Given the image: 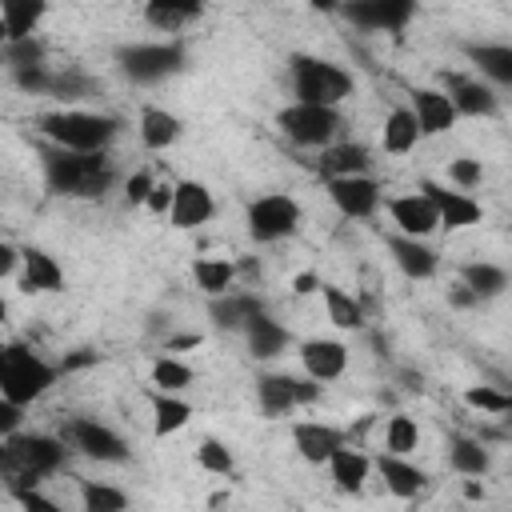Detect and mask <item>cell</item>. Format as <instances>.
<instances>
[{"mask_svg":"<svg viewBox=\"0 0 512 512\" xmlns=\"http://www.w3.org/2000/svg\"><path fill=\"white\" fill-rule=\"evenodd\" d=\"M40 160H44L48 192L64 196V200H100L116 184V168H112L108 152H72V148L48 144L40 152Z\"/></svg>","mask_w":512,"mask_h":512,"instance_id":"obj_1","label":"cell"},{"mask_svg":"<svg viewBox=\"0 0 512 512\" xmlns=\"http://www.w3.org/2000/svg\"><path fill=\"white\" fill-rule=\"evenodd\" d=\"M320 392H324V384H320V380H312L308 372H304V376H292V400H296V408L316 404V400H320Z\"/></svg>","mask_w":512,"mask_h":512,"instance_id":"obj_47","label":"cell"},{"mask_svg":"<svg viewBox=\"0 0 512 512\" xmlns=\"http://www.w3.org/2000/svg\"><path fill=\"white\" fill-rule=\"evenodd\" d=\"M236 276H248L252 280V276H260V264L256 260H244V264H236Z\"/></svg>","mask_w":512,"mask_h":512,"instance_id":"obj_58","label":"cell"},{"mask_svg":"<svg viewBox=\"0 0 512 512\" xmlns=\"http://www.w3.org/2000/svg\"><path fill=\"white\" fill-rule=\"evenodd\" d=\"M12 472H16V452L8 440H0V480H8Z\"/></svg>","mask_w":512,"mask_h":512,"instance_id":"obj_56","label":"cell"},{"mask_svg":"<svg viewBox=\"0 0 512 512\" xmlns=\"http://www.w3.org/2000/svg\"><path fill=\"white\" fill-rule=\"evenodd\" d=\"M464 404L476 408V412H488V416H504L512 408V396L500 392V388H492V384H476V388L464 392Z\"/></svg>","mask_w":512,"mask_h":512,"instance_id":"obj_41","label":"cell"},{"mask_svg":"<svg viewBox=\"0 0 512 512\" xmlns=\"http://www.w3.org/2000/svg\"><path fill=\"white\" fill-rule=\"evenodd\" d=\"M416 444H420V428H416V420H412V416H404V412L388 416V424H384V452L412 456V452H416Z\"/></svg>","mask_w":512,"mask_h":512,"instance_id":"obj_38","label":"cell"},{"mask_svg":"<svg viewBox=\"0 0 512 512\" xmlns=\"http://www.w3.org/2000/svg\"><path fill=\"white\" fill-rule=\"evenodd\" d=\"M464 496H468V500H484V484H476V476H468V484H464Z\"/></svg>","mask_w":512,"mask_h":512,"instance_id":"obj_57","label":"cell"},{"mask_svg":"<svg viewBox=\"0 0 512 512\" xmlns=\"http://www.w3.org/2000/svg\"><path fill=\"white\" fill-rule=\"evenodd\" d=\"M216 212V200L208 192V184L200 180H180L172 184V208H168V224L180 228V232H192L200 224H208Z\"/></svg>","mask_w":512,"mask_h":512,"instance_id":"obj_13","label":"cell"},{"mask_svg":"<svg viewBox=\"0 0 512 512\" xmlns=\"http://www.w3.org/2000/svg\"><path fill=\"white\" fill-rule=\"evenodd\" d=\"M420 140H424V136H420V128H416L412 108H392V112L384 116L380 144H384V152H388V156H408Z\"/></svg>","mask_w":512,"mask_h":512,"instance_id":"obj_27","label":"cell"},{"mask_svg":"<svg viewBox=\"0 0 512 512\" xmlns=\"http://www.w3.org/2000/svg\"><path fill=\"white\" fill-rule=\"evenodd\" d=\"M388 252H392L396 268H400L408 280H432V276L440 272V256H436V248H428L420 236L392 232V236H388Z\"/></svg>","mask_w":512,"mask_h":512,"instance_id":"obj_16","label":"cell"},{"mask_svg":"<svg viewBox=\"0 0 512 512\" xmlns=\"http://www.w3.org/2000/svg\"><path fill=\"white\" fill-rule=\"evenodd\" d=\"M16 264H20V248L8 244V240H0V280H8L16 272Z\"/></svg>","mask_w":512,"mask_h":512,"instance_id":"obj_53","label":"cell"},{"mask_svg":"<svg viewBox=\"0 0 512 512\" xmlns=\"http://www.w3.org/2000/svg\"><path fill=\"white\" fill-rule=\"evenodd\" d=\"M300 364H304V372H308L312 380L328 384V380L344 376V368H348V348H344L340 340L312 336V340L300 344Z\"/></svg>","mask_w":512,"mask_h":512,"instance_id":"obj_17","label":"cell"},{"mask_svg":"<svg viewBox=\"0 0 512 512\" xmlns=\"http://www.w3.org/2000/svg\"><path fill=\"white\" fill-rule=\"evenodd\" d=\"M288 80H292V96L296 100L328 104V108H340L356 88L348 68H340L332 60H320V56H308V52H292L288 56Z\"/></svg>","mask_w":512,"mask_h":512,"instance_id":"obj_3","label":"cell"},{"mask_svg":"<svg viewBox=\"0 0 512 512\" xmlns=\"http://www.w3.org/2000/svg\"><path fill=\"white\" fill-rule=\"evenodd\" d=\"M192 368L180 360V356H172V352H164V356H156L152 360V384L160 388V392H184V388H192Z\"/></svg>","mask_w":512,"mask_h":512,"instance_id":"obj_37","label":"cell"},{"mask_svg":"<svg viewBox=\"0 0 512 512\" xmlns=\"http://www.w3.org/2000/svg\"><path fill=\"white\" fill-rule=\"evenodd\" d=\"M196 464H200L204 472H212V476H232V472H236V456H232V448H228L224 440H216V436L200 440V448H196Z\"/></svg>","mask_w":512,"mask_h":512,"instance_id":"obj_40","label":"cell"},{"mask_svg":"<svg viewBox=\"0 0 512 512\" xmlns=\"http://www.w3.org/2000/svg\"><path fill=\"white\" fill-rule=\"evenodd\" d=\"M372 168V160H368V148L364 144H352V140H344V144H328V148H320V172H324V180H332V176H356V172H368Z\"/></svg>","mask_w":512,"mask_h":512,"instance_id":"obj_28","label":"cell"},{"mask_svg":"<svg viewBox=\"0 0 512 512\" xmlns=\"http://www.w3.org/2000/svg\"><path fill=\"white\" fill-rule=\"evenodd\" d=\"M328 200L336 204L340 216H348V220H368V216H376L384 192H380V184H376L368 172H356V176H332V180H328Z\"/></svg>","mask_w":512,"mask_h":512,"instance_id":"obj_9","label":"cell"},{"mask_svg":"<svg viewBox=\"0 0 512 512\" xmlns=\"http://www.w3.org/2000/svg\"><path fill=\"white\" fill-rule=\"evenodd\" d=\"M196 344H200V332H180L164 344V352H184V348H196Z\"/></svg>","mask_w":512,"mask_h":512,"instance_id":"obj_55","label":"cell"},{"mask_svg":"<svg viewBox=\"0 0 512 512\" xmlns=\"http://www.w3.org/2000/svg\"><path fill=\"white\" fill-rule=\"evenodd\" d=\"M92 92V80H84L80 72H52L48 80V96H60V100H80Z\"/></svg>","mask_w":512,"mask_h":512,"instance_id":"obj_44","label":"cell"},{"mask_svg":"<svg viewBox=\"0 0 512 512\" xmlns=\"http://www.w3.org/2000/svg\"><path fill=\"white\" fill-rule=\"evenodd\" d=\"M12 500L24 504V508H40V512H56V508H60L56 500H48V496L40 492V484H36V488H20V492H12Z\"/></svg>","mask_w":512,"mask_h":512,"instance_id":"obj_50","label":"cell"},{"mask_svg":"<svg viewBox=\"0 0 512 512\" xmlns=\"http://www.w3.org/2000/svg\"><path fill=\"white\" fill-rule=\"evenodd\" d=\"M12 80H16L20 92L48 96V80H52V72H48V64H32V68H12Z\"/></svg>","mask_w":512,"mask_h":512,"instance_id":"obj_45","label":"cell"},{"mask_svg":"<svg viewBox=\"0 0 512 512\" xmlns=\"http://www.w3.org/2000/svg\"><path fill=\"white\" fill-rule=\"evenodd\" d=\"M152 184H156L152 168H140V172H132V176L124 180V200H128L132 208H144V196L152 192Z\"/></svg>","mask_w":512,"mask_h":512,"instance_id":"obj_46","label":"cell"},{"mask_svg":"<svg viewBox=\"0 0 512 512\" xmlns=\"http://www.w3.org/2000/svg\"><path fill=\"white\" fill-rule=\"evenodd\" d=\"M448 464H452V472H460V476H484L488 468H492V452L476 440V436H452L448 440Z\"/></svg>","mask_w":512,"mask_h":512,"instance_id":"obj_33","label":"cell"},{"mask_svg":"<svg viewBox=\"0 0 512 512\" xmlns=\"http://www.w3.org/2000/svg\"><path fill=\"white\" fill-rule=\"evenodd\" d=\"M192 280H196V288L204 296H220V292H228L236 284V260H228V256H200L192 264Z\"/></svg>","mask_w":512,"mask_h":512,"instance_id":"obj_35","label":"cell"},{"mask_svg":"<svg viewBox=\"0 0 512 512\" xmlns=\"http://www.w3.org/2000/svg\"><path fill=\"white\" fill-rule=\"evenodd\" d=\"M448 304L464 312V308H476V304H480V296H476V292H472V288H468L464 280H456V284L448 288Z\"/></svg>","mask_w":512,"mask_h":512,"instance_id":"obj_51","label":"cell"},{"mask_svg":"<svg viewBox=\"0 0 512 512\" xmlns=\"http://www.w3.org/2000/svg\"><path fill=\"white\" fill-rule=\"evenodd\" d=\"M144 208H148L152 216H168V208H172V184L156 180V184H152V192L144 196Z\"/></svg>","mask_w":512,"mask_h":512,"instance_id":"obj_49","label":"cell"},{"mask_svg":"<svg viewBox=\"0 0 512 512\" xmlns=\"http://www.w3.org/2000/svg\"><path fill=\"white\" fill-rule=\"evenodd\" d=\"M12 452H16V468L32 472V476H56L64 468V456H68V444L56 440V436H44V432H32V436H20L12 432L8 436Z\"/></svg>","mask_w":512,"mask_h":512,"instance_id":"obj_12","label":"cell"},{"mask_svg":"<svg viewBox=\"0 0 512 512\" xmlns=\"http://www.w3.org/2000/svg\"><path fill=\"white\" fill-rule=\"evenodd\" d=\"M20 292H64V268L44 248H20Z\"/></svg>","mask_w":512,"mask_h":512,"instance_id":"obj_19","label":"cell"},{"mask_svg":"<svg viewBox=\"0 0 512 512\" xmlns=\"http://www.w3.org/2000/svg\"><path fill=\"white\" fill-rule=\"evenodd\" d=\"M0 44H8V28H4V20H0Z\"/></svg>","mask_w":512,"mask_h":512,"instance_id":"obj_62","label":"cell"},{"mask_svg":"<svg viewBox=\"0 0 512 512\" xmlns=\"http://www.w3.org/2000/svg\"><path fill=\"white\" fill-rule=\"evenodd\" d=\"M276 128L284 140H292L296 148H328L340 128H344V116L340 108H328V104H304V100H292L276 112Z\"/></svg>","mask_w":512,"mask_h":512,"instance_id":"obj_5","label":"cell"},{"mask_svg":"<svg viewBox=\"0 0 512 512\" xmlns=\"http://www.w3.org/2000/svg\"><path fill=\"white\" fill-rule=\"evenodd\" d=\"M4 48V64L8 68H32V64H44V44L36 36H24V40H8L0 44Z\"/></svg>","mask_w":512,"mask_h":512,"instance_id":"obj_42","label":"cell"},{"mask_svg":"<svg viewBox=\"0 0 512 512\" xmlns=\"http://www.w3.org/2000/svg\"><path fill=\"white\" fill-rule=\"evenodd\" d=\"M460 280L480 296V300H496L508 292V272L500 264H488V260H472L460 268Z\"/></svg>","mask_w":512,"mask_h":512,"instance_id":"obj_36","label":"cell"},{"mask_svg":"<svg viewBox=\"0 0 512 512\" xmlns=\"http://www.w3.org/2000/svg\"><path fill=\"white\" fill-rule=\"evenodd\" d=\"M372 468L380 472L384 488H388L392 496H400V500H412V496H420V492H424V484H428L424 468H416L408 456H396V452H380Z\"/></svg>","mask_w":512,"mask_h":512,"instance_id":"obj_21","label":"cell"},{"mask_svg":"<svg viewBox=\"0 0 512 512\" xmlns=\"http://www.w3.org/2000/svg\"><path fill=\"white\" fill-rule=\"evenodd\" d=\"M256 404H260V412L268 420L288 416L296 408V400H292V376H284V372H260L256 376Z\"/></svg>","mask_w":512,"mask_h":512,"instance_id":"obj_29","label":"cell"},{"mask_svg":"<svg viewBox=\"0 0 512 512\" xmlns=\"http://www.w3.org/2000/svg\"><path fill=\"white\" fill-rule=\"evenodd\" d=\"M412 116L420 136H444L456 124V108L444 96V88H412Z\"/></svg>","mask_w":512,"mask_h":512,"instance_id":"obj_18","label":"cell"},{"mask_svg":"<svg viewBox=\"0 0 512 512\" xmlns=\"http://www.w3.org/2000/svg\"><path fill=\"white\" fill-rule=\"evenodd\" d=\"M292 444H296L300 460H308V464L320 468L344 444V432L332 428V424H320V420H300V424H292Z\"/></svg>","mask_w":512,"mask_h":512,"instance_id":"obj_20","label":"cell"},{"mask_svg":"<svg viewBox=\"0 0 512 512\" xmlns=\"http://www.w3.org/2000/svg\"><path fill=\"white\" fill-rule=\"evenodd\" d=\"M92 364H96V352L92 348H76V352H68L60 360V372H80V368H92Z\"/></svg>","mask_w":512,"mask_h":512,"instance_id":"obj_52","label":"cell"},{"mask_svg":"<svg viewBox=\"0 0 512 512\" xmlns=\"http://www.w3.org/2000/svg\"><path fill=\"white\" fill-rule=\"evenodd\" d=\"M40 136L56 148L72 152H108L112 140L120 136V120L108 112H88V108H56L36 120Z\"/></svg>","mask_w":512,"mask_h":512,"instance_id":"obj_2","label":"cell"},{"mask_svg":"<svg viewBox=\"0 0 512 512\" xmlns=\"http://www.w3.org/2000/svg\"><path fill=\"white\" fill-rule=\"evenodd\" d=\"M388 216H392V224H396V232H404V236H432L436 228H440V220H436V208H432V200L424 196V192H408V196H392L388 200Z\"/></svg>","mask_w":512,"mask_h":512,"instance_id":"obj_15","label":"cell"},{"mask_svg":"<svg viewBox=\"0 0 512 512\" xmlns=\"http://www.w3.org/2000/svg\"><path fill=\"white\" fill-rule=\"evenodd\" d=\"M56 376H60V368H52L28 344H20V340L0 344V396L28 408L32 400H40L56 384Z\"/></svg>","mask_w":512,"mask_h":512,"instance_id":"obj_4","label":"cell"},{"mask_svg":"<svg viewBox=\"0 0 512 512\" xmlns=\"http://www.w3.org/2000/svg\"><path fill=\"white\" fill-rule=\"evenodd\" d=\"M316 288H320V276H316V272H300V276L292 280V292H296V296H312Z\"/></svg>","mask_w":512,"mask_h":512,"instance_id":"obj_54","label":"cell"},{"mask_svg":"<svg viewBox=\"0 0 512 512\" xmlns=\"http://www.w3.org/2000/svg\"><path fill=\"white\" fill-rule=\"evenodd\" d=\"M444 96L452 100L456 116H496V112H500V96H496L492 84H484L480 76L444 72Z\"/></svg>","mask_w":512,"mask_h":512,"instance_id":"obj_14","label":"cell"},{"mask_svg":"<svg viewBox=\"0 0 512 512\" xmlns=\"http://www.w3.org/2000/svg\"><path fill=\"white\" fill-rule=\"evenodd\" d=\"M208 504H212V508H220V504H228V492H212V496H208Z\"/></svg>","mask_w":512,"mask_h":512,"instance_id":"obj_60","label":"cell"},{"mask_svg":"<svg viewBox=\"0 0 512 512\" xmlns=\"http://www.w3.org/2000/svg\"><path fill=\"white\" fill-rule=\"evenodd\" d=\"M416 188L432 200L436 220H440V228H448V232L472 228V224H480V216H484L480 200H472V196H468V192H460V188H448V184H436V180H420Z\"/></svg>","mask_w":512,"mask_h":512,"instance_id":"obj_11","label":"cell"},{"mask_svg":"<svg viewBox=\"0 0 512 512\" xmlns=\"http://www.w3.org/2000/svg\"><path fill=\"white\" fill-rule=\"evenodd\" d=\"M204 12V0H144V20L156 32H180Z\"/></svg>","mask_w":512,"mask_h":512,"instance_id":"obj_26","label":"cell"},{"mask_svg":"<svg viewBox=\"0 0 512 512\" xmlns=\"http://www.w3.org/2000/svg\"><path fill=\"white\" fill-rule=\"evenodd\" d=\"M324 468H328V476H332V484L340 492H360L368 484V476H372V460L360 448H352L348 440L324 460Z\"/></svg>","mask_w":512,"mask_h":512,"instance_id":"obj_23","label":"cell"},{"mask_svg":"<svg viewBox=\"0 0 512 512\" xmlns=\"http://www.w3.org/2000/svg\"><path fill=\"white\" fill-rule=\"evenodd\" d=\"M344 16L364 32L400 36L408 28V20L416 16V0H352V4H344Z\"/></svg>","mask_w":512,"mask_h":512,"instance_id":"obj_10","label":"cell"},{"mask_svg":"<svg viewBox=\"0 0 512 512\" xmlns=\"http://www.w3.org/2000/svg\"><path fill=\"white\" fill-rule=\"evenodd\" d=\"M20 424H24V404L0 396V440H8L12 432H20Z\"/></svg>","mask_w":512,"mask_h":512,"instance_id":"obj_48","label":"cell"},{"mask_svg":"<svg viewBox=\"0 0 512 512\" xmlns=\"http://www.w3.org/2000/svg\"><path fill=\"white\" fill-rule=\"evenodd\" d=\"M192 420V404L180 392H152V432L156 436H172Z\"/></svg>","mask_w":512,"mask_h":512,"instance_id":"obj_32","label":"cell"},{"mask_svg":"<svg viewBox=\"0 0 512 512\" xmlns=\"http://www.w3.org/2000/svg\"><path fill=\"white\" fill-rule=\"evenodd\" d=\"M116 64L132 84H160L188 64V48L180 40H144V44L120 48Z\"/></svg>","mask_w":512,"mask_h":512,"instance_id":"obj_6","label":"cell"},{"mask_svg":"<svg viewBox=\"0 0 512 512\" xmlns=\"http://www.w3.org/2000/svg\"><path fill=\"white\" fill-rule=\"evenodd\" d=\"M48 0H0V20L8 28V40H24L44 20Z\"/></svg>","mask_w":512,"mask_h":512,"instance_id":"obj_34","label":"cell"},{"mask_svg":"<svg viewBox=\"0 0 512 512\" xmlns=\"http://www.w3.org/2000/svg\"><path fill=\"white\" fill-rule=\"evenodd\" d=\"M80 504H84V512H124L128 508V492H120L112 484L84 480L80 484Z\"/></svg>","mask_w":512,"mask_h":512,"instance_id":"obj_39","label":"cell"},{"mask_svg":"<svg viewBox=\"0 0 512 512\" xmlns=\"http://www.w3.org/2000/svg\"><path fill=\"white\" fill-rule=\"evenodd\" d=\"M448 180H452V188L472 192V188H480V180H484V164L472 160V156H456V160L448 164Z\"/></svg>","mask_w":512,"mask_h":512,"instance_id":"obj_43","label":"cell"},{"mask_svg":"<svg viewBox=\"0 0 512 512\" xmlns=\"http://www.w3.org/2000/svg\"><path fill=\"white\" fill-rule=\"evenodd\" d=\"M4 320H8V300L0 296V324H4Z\"/></svg>","mask_w":512,"mask_h":512,"instance_id":"obj_61","label":"cell"},{"mask_svg":"<svg viewBox=\"0 0 512 512\" xmlns=\"http://www.w3.org/2000/svg\"><path fill=\"white\" fill-rule=\"evenodd\" d=\"M304 220V208L300 200H292L288 192H268V196H256L244 212V224H248V236L256 244H276V240H288Z\"/></svg>","mask_w":512,"mask_h":512,"instance_id":"obj_7","label":"cell"},{"mask_svg":"<svg viewBox=\"0 0 512 512\" xmlns=\"http://www.w3.org/2000/svg\"><path fill=\"white\" fill-rule=\"evenodd\" d=\"M208 312H212V324H216V328H224V332H240V328L248 324V316L260 312V300H256L252 292H232V288H228V292L212 296Z\"/></svg>","mask_w":512,"mask_h":512,"instance_id":"obj_25","label":"cell"},{"mask_svg":"<svg viewBox=\"0 0 512 512\" xmlns=\"http://www.w3.org/2000/svg\"><path fill=\"white\" fill-rule=\"evenodd\" d=\"M180 132H184V124H180L176 112H168V108H160V104H144V108H140V144H144L148 152L172 148V144L180 140Z\"/></svg>","mask_w":512,"mask_h":512,"instance_id":"obj_24","label":"cell"},{"mask_svg":"<svg viewBox=\"0 0 512 512\" xmlns=\"http://www.w3.org/2000/svg\"><path fill=\"white\" fill-rule=\"evenodd\" d=\"M316 292L324 296L328 320H332L336 328H344V332L364 328V308H360V300H356L352 292H344L340 284H328V280H320V288H316Z\"/></svg>","mask_w":512,"mask_h":512,"instance_id":"obj_31","label":"cell"},{"mask_svg":"<svg viewBox=\"0 0 512 512\" xmlns=\"http://www.w3.org/2000/svg\"><path fill=\"white\" fill-rule=\"evenodd\" d=\"M240 332H244L248 352H252L256 360H272V356H280V352L292 344V332H288L280 320H272L264 308H260L256 316H248V324H244Z\"/></svg>","mask_w":512,"mask_h":512,"instance_id":"obj_22","label":"cell"},{"mask_svg":"<svg viewBox=\"0 0 512 512\" xmlns=\"http://www.w3.org/2000/svg\"><path fill=\"white\" fill-rule=\"evenodd\" d=\"M60 440L68 444V452H80V456L100 460V464H120V460H128V444H124L108 424H100V420H92V416H72V420L64 424V436H60Z\"/></svg>","mask_w":512,"mask_h":512,"instance_id":"obj_8","label":"cell"},{"mask_svg":"<svg viewBox=\"0 0 512 512\" xmlns=\"http://www.w3.org/2000/svg\"><path fill=\"white\" fill-rule=\"evenodd\" d=\"M308 4H312L316 12H336V8H340V0H308Z\"/></svg>","mask_w":512,"mask_h":512,"instance_id":"obj_59","label":"cell"},{"mask_svg":"<svg viewBox=\"0 0 512 512\" xmlns=\"http://www.w3.org/2000/svg\"><path fill=\"white\" fill-rule=\"evenodd\" d=\"M464 52L480 68L484 80H492L500 88L512 84V44H468Z\"/></svg>","mask_w":512,"mask_h":512,"instance_id":"obj_30","label":"cell"}]
</instances>
